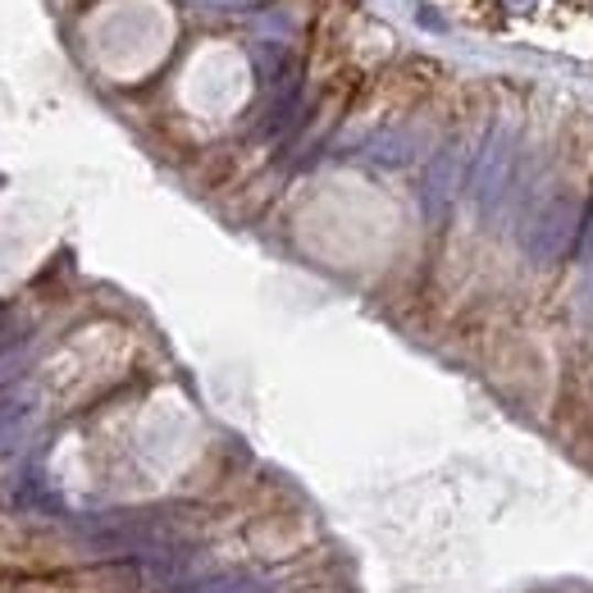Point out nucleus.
Segmentation results:
<instances>
[{"instance_id":"nucleus-1","label":"nucleus","mask_w":593,"mask_h":593,"mask_svg":"<svg viewBox=\"0 0 593 593\" xmlns=\"http://www.w3.org/2000/svg\"><path fill=\"white\" fill-rule=\"evenodd\" d=\"M14 439V411H0V448Z\"/></svg>"}]
</instances>
